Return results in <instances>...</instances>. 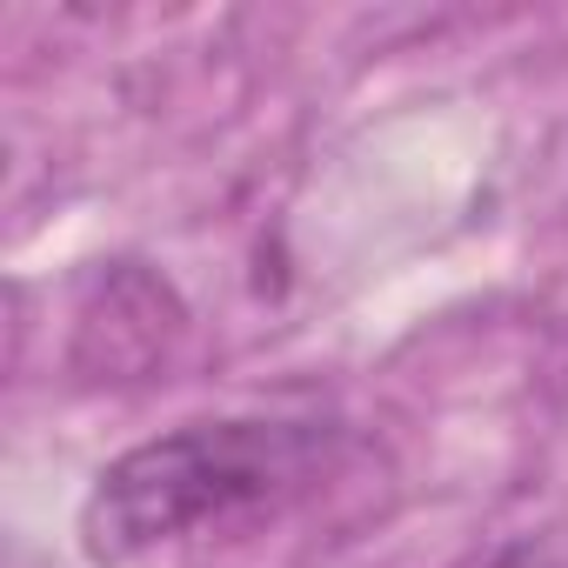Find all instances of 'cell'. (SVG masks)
Returning <instances> with one entry per match:
<instances>
[{"label": "cell", "mask_w": 568, "mask_h": 568, "mask_svg": "<svg viewBox=\"0 0 568 568\" xmlns=\"http://www.w3.org/2000/svg\"><path fill=\"white\" fill-rule=\"evenodd\" d=\"M335 435L322 422H194L181 435L128 448L101 468L81 508V548L94 561H134L174 535L267 508L315 481Z\"/></svg>", "instance_id": "6da1fadb"}, {"label": "cell", "mask_w": 568, "mask_h": 568, "mask_svg": "<svg viewBox=\"0 0 568 568\" xmlns=\"http://www.w3.org/2000/svg\"><path fill=\"white\" fill-rule=\"evenodd\" d=\"M488 568H555V561H548L541 548H528V541H521V548H508V555H495Z\"/></svg>", "instance_id": "7a4b0ae2"}]
</instances>
